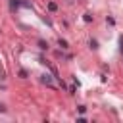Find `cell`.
Returning <instances> with one entry per match:
<instances>
[{
	"instance_id": "6da1fadb",
	"label": "cell",
	"mask_w": 123,
	"mask_h": 123,
	"mask_svg": "<svg viewBox=\"0 0 123 123\" xmlns=\"http://www.w3.org/2000/svg\"><path fill=\"white\" fill-rule=\"evenodd\" d=\"M40 81H42V83H44L46 86H54V79H52V77H50L48 73H44V75L40 77Z\"/></svg>"
},
{
	"instance_id": "7a4b0ae2",
	"label": "cell",
	"mask_w": 123,
	"mask_h": 123,
	"mask_svg": "<svg viewBox=\"0 0 123 123\" xmlns=\"http://www.w3.org/2000/svg\"><path fill=\"white\" fill-rule=\"evenodd\" d=\"M19 6H21V0H10V8L12 10H17Z\"/></svg>"
},
{
	"instance_id": "3957f363",
	"label": "cell",
	"mask_w": 123,
	"mask_h": 123,
	"mask_svg": "<svg viewBox=\"0 0 123 123\" xmlns=\"http://www.w3.org/2000/svg\"><path fill=\"white\" fill-rule=\"evenodd\" d=\"M58 44L62 46V50H67V48H69V44H67V40H63V38H60V40H58Z\"/></svg>"
},
{
	"instance_id": "277c9868",
	"label": "cell",
	"mask_w": 123,
	"mask_h": 123,
	"mask_svg": "<svg viewBox=\"0 0 123 123\" xmlns=\"http://www.w3.org/2000/svg\"><path fill=\"white\" fill-rule=\"evenodd\" d=\"M48 10H50V12H56V10H58V4H56V2H48Z\"/></svg>"
},
{
	"instance_id": "5b68a950",
	"label": "cell",
	"mask_w": 123,
	"mask_h": 123,
	"mask_svg": "<svg viewBox=\"0 0 123 123\" xmlns=\"http://www.w3.org/2000/svg\"><path fill=\"white\" fill-rule=\"evenodd\" d=\"M88 46H90L92 50H96V48H98V42H96L94 38H90V40H88Z\"/></svg>"
},
{
	"instance_id": "8992f818",
	"label": "cell",
	"mask_w": 123,
	"mask_h": 123,
	"mask_svg": "<svg viewBox=\"0 0 123 123\" xmlns=\"http://www.w3.org/2000/svg\"><path fill=\"white\" fill-rule=\"evenodd\" d=\"M38 46H40L42 50H48V42H44V40H38Z\"/></svg>"
},
{
	"instance_id": "52a82bcc",
	"label": "cell",
	"mask_w": 123,
	"mask_h": 123,
	"mask_svg": "<svg viewBox=\"0 0 123 123\" xmlns=\"http://www.w3.org/2000/svg\"><path fill=\"white\" fill-rule=\"evenodd\" d=\"M83 19H85L86 23H90V21H92V15H90V13H85V17H83Z\"/></svg>"
},
{
	"instance_id": "ba28073f",
	"label": "cell",
	"mask_w": 123,
	"mask_h": 123,
	"mask_svg": "<svg viewBox=\"0 0 123 123\" xmlns=\"http://www.w3.org/2000/svg\"><path fill=\"white\" fill-rule=\"evenodd\" d=\"M77 110H79V113H85V111H86V108H85V106H77Z\"/></svg>"
},
{
	"instance_id": "9c48e42d",
	"label": "cell",
	"mask_w": 123,
	"mask_h": 123,
	"mask_svg": "<svg viewBox=\"0 0 123 123\" xmlns=\"http://www.w3.org/2000/svg\"><path fill=\"white\" fill-rule=\"evenodd\" d=\"M19 77H23V79H25V77H27V71H25V69H21V71H19Z\"/></svg>"
},
{
	"instance_id": "30bf717a",
	"label": "cell",
	"mask_w": 123,
	"mask_h": 123,
	"mask_svg": "<svg viewBox=\"0 0 123 123\" xmlns=\"http://www.w3.org/2000/svg\"><path fill=\"white\" fill-rule=\"evenodd\" d=\"M4 111H6V106H4V104H0V113H4Z\"/></svg>"
},
{
	"instance_id": "8fae6325",
	"label": "cell",
	"mask_w": 123,
	"mask_h": 123,
	"mask_svg": "<svg viewBox=\"0 0 123 123\" xmlns=\"http://www.w3.org/2000/svg\"><path fill=\"white\" fill-rule=\"evenodd\" d=\"M119 44H121V48H123V35L119 37Z\"/></svg>"
}]
</instances>
